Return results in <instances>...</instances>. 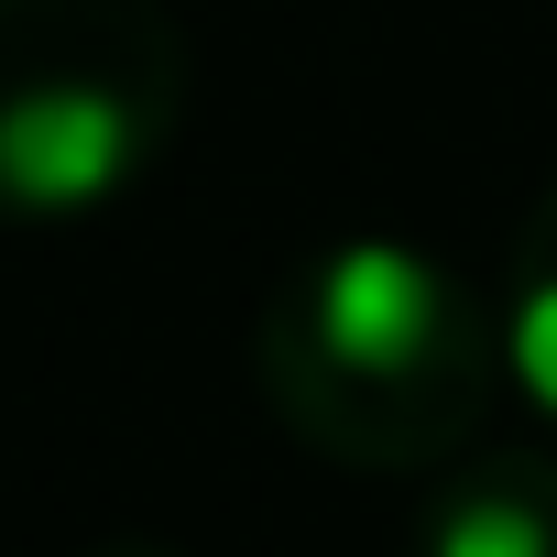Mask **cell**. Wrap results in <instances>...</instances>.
I'll return each mask as SVG.
<instances>
[{"instance_id": "cell-1", "label": "cell", "mask_w": 557, "mask_h": 557, "mask_svg": "<svg viewBox=\"0 0 557 557\" xmlns=\"http://www.w3.org/2000/svg\"><path fill=\"white\" fill-rule=\"evenodd\" d=\"M251 372L273 426L329 470L426 481L481 448L513 383V339L503 296H481L459 262L416 240H329L262 296Z\"/></svg>"}, {"instance_id": "cell-3", "label": "cell", "mask_w": 557, "mask_h": 557, "mask_svg": "<svg viewBox=\"0 0 557 557\" xmlns=\"http://www.w3.org/2000/svg\"><path fill=\"white\" fill-rule=\"evenodd\" d=\"M416 557H557V448H459L426 470Z\"/></svg>"}, {"instance_id": "cell-4", "label": "cell", "mask_w": 557, "mask_h": 557, "mask_svg": "<svg viewBox=\"0 0 557 557\" xmlns=\"http://www.w3.org/2000/svg\"><path fill=\"white\" fill-rule=\"evenodd\" d=\"M503 339H513V383L557 416V186L524 208L513 230V285H503Z\"/></svg>"}, {"instance_id": "cell-2", "label": "cell", "mask_w": 557, "mask_h": 557, "mask_svg": "<svg viewBox=\"0 0 557 557\" xmlns=\"http://www.w3.org/2000/svg\"><path fill=\"white\" fill-rule=\"evenodd\" d=\"M197 55L175 0H0V219L66 230L132 197L175 121Z\"/></svg>"}]
</instances>
